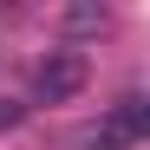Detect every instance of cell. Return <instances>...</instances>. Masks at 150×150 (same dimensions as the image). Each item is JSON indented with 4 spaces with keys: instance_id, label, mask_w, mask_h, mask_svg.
I'll return each mask as SVG.
<instances>
[{
    "instance_id": "cell-2",
    "label": "cell",
    "mask_w": 150,
    "mask_h": 150,
    "mask_svg": "<svg viewBox=\"0 0 150 150\" xmlns=\"http://www.w3.org/2000/svg\"><path fill=\"white\" fill-rule=\"evenodd\" d=\"M105 131H111V144H117V150L144 144V137H150V98H144V91H124L117 105L105 111Z\"/></svg>"
},
{
    "instance_id": "cell-1",
    "label": "cell",
    "mask_w": 150,
    "mask_h": 150,
    "mask_svg": "<svg viewBox=\"0 0 150 150\" xmlns=\"http://www.w3.org/2000/svg\"><path fill=\"white\" fill-rule=\"evenodd\" d=\"M85 79H91V59L72 52V46H59V52H46L33 65V105H72L85 91Z\"/></svg>"
},
{
    "instance_id": "cell-5",
    "label": "cell",
    "mask_w": 150,
    "mask_h": 150,
    "mask_svg": "<svg viewBox=\"0 0 150 150\" xmlns=\"http://www.w3.org/2000/svg\"><path fill=\"white\" fill-rule=\"evenodd\" d=\"M20 117H26V105H20V98H0V131H13Z\"/></svg>"
},
{
    "instance_id": "cell-3",
    "label": "cell",
    "mask_w": 150,
    "mask_h": 150,
    "mask_svg": "<svg viewBox=\"0 0 150 150\" xmlns=\"http://www.w3.org/2000/svg\"><path fill=\"white\" fill-rule=\"evenodd\" d=\"M65 26H72V33H105V26H111V7H72Z\"/></svg>"
},
{
    "instance_id": "cell-4",
    "label": "cell",
    "mask_w": 150,
    "mask_h": 150,
    "mask_svg": "<svg viewBox=\"0 0 150 150\" xmlns=\"http://www.w3.org/2000/svg\"><path fill=\"white\" fill-rule=\"evenodd\" d=\"M59 150H117V144H111V131H105V124H85V131H72Z\"/></svg>"
}]
</instances>
